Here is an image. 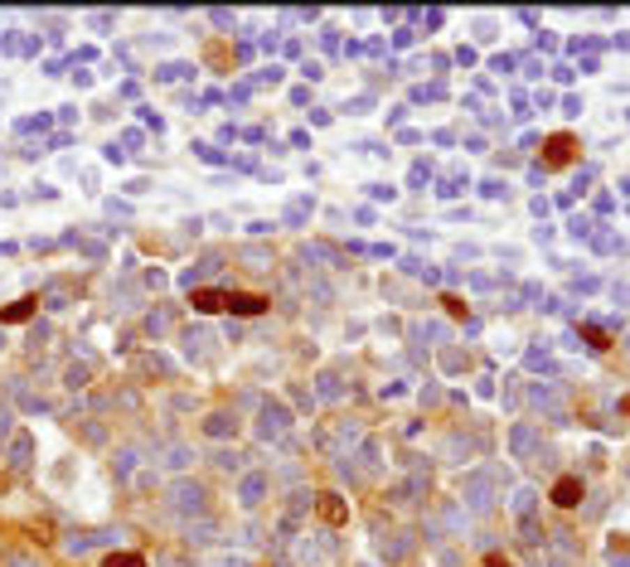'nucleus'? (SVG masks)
<instances>
[{
  "mask_svg": "<svg viewBox=\"0 0 630 567\" xmlns=\"http://www.w3.org/2000/svg\"><path fill=\"white\" fill-rule=\"evenodd\" d=\"M136 369H141V374H155V378H170V359H165V354H141Z\"/></svg>",
  "mask_w": 630,
  "mask_h": 567,
  "instance_id": "dca6fc26",
  "label": "nucleus"
},
{
  "mask_svg": "<svg viewBox=\"0 0 630 567\" xmlns=\"http://www.w3.org/2000/svg\"><path fill=\"white\" fill-rule=\"evenodd\" d=\"M5 345H10V340H5V325H0V349H5Z\"/></svg>",
  "mask_w": 630,
  "mask_h": 567,
  "instance_id": "864d4df0",
  "label": "nucleus"
},
{
  "mask_svg": "<svg viewBox=\"0 0 630 567\" xmlns=\"http://www.w3.org/2000/svg\"><path fill=\"white\" fill-rule=\"evenodd\" d=\"M73 427H78V432H83V441H93V446H102V441H107V427H102V422H93V417H83V422H73Z\"/></svg>",
  "mask_w": 630,
  "mask_h": 567,
  "instance_id": "5701e85b",
  "label": "nucleus"
},
{
  "mask_svg": "<svg viewBox=\"0 0 630 567\" xmlns=\"http://www.w3.org/2000/svg\"><path fill=\"white\" fill-rule=\"evenodd\" d=\"M378 553L398 563V558H408V553H413V543H408V534H393V543H388V538H378Z\"/></svg>",
  "mask_w": 630,
  "mask_h": 567,
  "instance_id": "4468645a",
  "label": "nucleus"
},
{
  "mask_svg": "<svg viewBox=\"0 0 630 567\" xmlns=\"http://www.w3.org/2000/svg\"><path fill=\"white\" fill-rule=\"evenodd\" d=\"M315 383H320V388H315V398H325V402H335V398L344 393V388H339V378H335V374H320V378H315Z\"/></svg>",
  "mask_w": 630,
  "mask_h": 567,
  "instance_id": "393cba45",
  "label": "nucleus"
},
{
  "mask_svg": "<svg viewBox=\"0 0 630 567\" xmlns=\"http://www.w3.org/2000/svg\"><path fill=\"white\" fill-rule=\"evenodd\" d=\"M311 209H315V199H311V194L291 199V204H286V223H291V228H296V223H306V218H311Z\"/></svg>",
  "mask_w": 630,
  "mask_h": 567,
  "instance_id": "2eb2a0df",
  "label": "nucleus"
},
{
  "mask_svg": "<svg viewBox=\"0 0 630 567\" xmlns=\"http://www.w3.org/2000/svg\"><path fill=\"white\" fill-rule=\"evenodd\" d=\"M509 504H514V514H519V519H528V514H533V490H528V485H519Z\"/></svg>",
  "mask_w": 630,
  "mask_h": 567,
  "instance_id": "cd10ccee",
  "label": "nucleus"
},
{
  "mask_svg": "<svg viewBox=\"0 0 630 567\" xmlns=\"http://www.w3.org/2000/svg\"><path fill=\"white\" fill-rule=\"evenodd\" d=\"M320 499H325V504H320V509H325V519H330V524H339V519H344V504H339V494H320Z\"/></svg>",
  "mask_w": 630,
  "mask_h": 567,
  "instance_id": "c756f323",
  "label": "nucleus"
},
{
  "mask_svg": "<svg viewBox=\"0 0 630 567\" xmlns=\"http://www.w3.org/2000/svg\"><path fill=\"white\" fill-rule=\"evenodd\" d=\"M185 534H190V543H199V548L213 543V524H209V519H199V524L190 519V524H185Z\"/></svg>",
  "mask_w": 630,
  "mask_h": 567,
  "instance_id": "b1692460",
  "label": "nucleus"
},
{
  "mask_svg": "<svg viewBox=\"0 0 630 567\" xmlns=\"http://www.w3.org/2000/svg\"><path fill=\"white\" fill-rule=\"evenodd\" d=\"M88 383H93V364H88V359H73V364L63 369V388H68V393H83Z\"/></svg>",
  "mask_w": 630,
  "mask_h": 567,
  "instance_id": "9d476101",
  "label": "nucleus"
},
{
  "mask_svg": "<svg viewBox=\"0 0 630 567\" xmlns=\"http://www.w3.org/2000/svg\"><path fill=\"white\" fill-rule=\"evenodd\" d=\"M190 461H199L190 446H170V451H165V466H170V471H190Z\"/></svg>",
  "mask_w": 630,
  "mask_h": 567,
  "instance_id": "4be33fe9",
  "label": "nucleus"
},
{
  "mask_svg": "<svg viewBox=\"0 0 630 567\" xmlns=\"http://www.w3.org/2000/svg\"><path fill=\"white\" fill-rule=\"evenodd\" d=\"M141 146V131H121V151H136Z\"/></svg>",
  "mask_w": 630,
  "mask_h": 567,
  "instance_id": "de8ad7c7",
  "label": "nucleus"
},
{
  "mask_svg": "<svg viewBox=\"0 0 630 567\" xmlns=\"http://www.w3.org/2000/svg\"><path fill=\"white\" fill-rule=\"evenodd\" d=\"M369 199H398V189L393 185H369Z\"/></svg>",
  "mask_w": 630,
  "mask_h": 567,
  "instance_id": "79ce46f5",
  "label": "nucleus"
},
{
  "mask_svg": "<svg viewBox=\"0 0 630 567\" xmlns=\"http://www.w3.org/2000/svg\"><path fill=\"white\" fill-rule=\"evenodd\" d=\"M286 432H291V412L282 402H262L257 407V437L262 441H282Z\"/></svg>",
  "mask_w": 630,
  "mask_h": 567,
  "instance_id": "7ed1b4c3",
  "label": "nucleus"
},
{
  "mask_svg": "<svg viewBox=\"0 0 630 567\" xmlns=\"http://www.w3.org/2000/svg\"><path fill=\"white\" fill-rule=\"evenodd\" d=\"M461 189H466V180H446V185L436 189V194H441V199H456V194H461Z\"/></svg>",
  "mask_w": 630,
  "mask_h": 567,
  "instance_id": "a19ab883",
  "label": "nucleus"
},
{
  "mask_svg": "<svg viewBox=\"0 0 630 567\" xmlns=\"http://www.w3.org/2000/svg\"><path fill=\"white\" fill-rule=\"evenodd\" d=\"M528 398H533L538 407H548V412H558V417H562V398H558V388H533Z\"/></svg>",
  "mask_w": 630,
  "mask_h": 567,
  "instance_id": "412c9836",
  "label": "nucleus"
},
{
  "mask_svg": "<svg viewBox=\"0 0 630 567\" xmlns=\"http://www.w3.org/2000/svg\"><path fill=\"white\" fill-rule=\"evenodd\" d=\"M49 126H54V116H49V112H39V116H20V121H15V131H20V136H29V131H49Z\"/></svg>",
  "mask_w": 630,
  "mask_h": 567,
  "instance_id": "6ab92c4d",
  "label": "nucleus"
},
{
  "mask_svg": "<svg viewBox=\"0 0 630 567\" xmlns=\"http://www.w3.org/2000/svg\"><path fill=\"white\" fill-rule=\"evenodd\" d=\"M533 441H538V432H533L528 422H519V427L509 432V446H514V456H528V451H533Z\"/></svg>",
  "mask_w": 630,
  "mask_h": 567,
  "instance_id": "ddd939ff",
  "label": "nucleus"
},
{
  "mask_svg": "<svg viewBox=\"0 0 630 567\" xmlns=\"http://www.w3.org/2000/svg\"><path fill=\"white\" fill-rule=\"evenodd\" d=\"M68 78H73V83H78V88H93V73H88V68H73V73H68Z\"/></svg>",
  "mask_w": 630,
  "mask_h": 567,
  "instance_id": "49530a36",
  "label": "nucleus"
},
{
  "mask_svg": "<svg viewBox=\"0 0 630 567\" xmlns=\"http://www.w3.org/2000/svg\"><path fill=\"white\" fill-rule=\"evenodd\" d=\"M112 543H121L116 529H98V534H88V529L78 534V529H73V534L63 538V553H68V558H83L88 548H112Z\"/></svg>",
  "mask_w": 630,
  "mask_h": 567,
  "instance_id": "20e7f679",
  "label": "nucleus"
},
{
  "mask_svg": "<svg viewBox=\"0 0 630 567\" xmlns=\"http://www.w3.org/2000/svg\"><path fill=\"white\" fill-rule=\"evenodd\" d=\"M107 567H146V558H136V553H112Z\"/></svg>",
  "mask_w": 630,
  "mask_h": 567,
  "instance_id": "473e14b6",
  "label": "nucleus"
},
{
  "mask_svg": "<svg viewBox=\"0 0 630 567\" xmlns=\"http://www.w3.org/2000/svg\"><path fill=\"white\" fill-rule=\"evenodd\" d=\"M160 567H185V563L180 558H160Z\"/></svg>",
  "mask_w": 630,
  "mask_h": 567,
  "instance_id": "3c124183",
  "label": "nucleus"
},
{
  "mask_svg": "<svg viewBox=\"0 0 630 567\" xmlns=\"http://www.w3.org/2000/svg\"><path fill=\"white\" fill-rule=\"evenodd\" d=\"M49 335H54V330H49V325H34V330H29V349H34V354H39V349H44V345H49Z\"/></svg>",
  "mask_w": 630,
  "mask_h": 567,
  "instance_id": "2f4dec72",
  "label": "nucleus"
},
{
  "mask_svg": "<svg viewBox=\"0 0 630 567\" xmlns=\"http://www.w3.org/2000/svg\"><path fill=\"white\" fill-rule=\"evenodd\" d=\"M68 301H73V291H68L63 282L49 286V310H68Z\"/></svg>",
  "mask_w": 630,
  "mask_h": 567,
  "instance_id": "c85d7f7f",
  "label": "nucleus"
},
{
  "mask_svg": "<svg viewBox=\"0 0 630 567\" xmlns=\"http://www.w3.org/2000/svg\"><path fill=\"white\" fill-rule=\"evenodd\" d=\"M238 432V417L233 412H209L204 417V437H213V441H223V437H233Z\"/></svg>",
  "mask_w": 630,
  "mask_h": 567,
  "instance_id": "1a4fd4ad",
  "label": "nucleus"
},
{
  "mask_svg": "<svg viewBox=\"0 0 630 567\" xmlns=\"http://www.w3.org/2000/svg\"><path fill=\"white\" fill-rule=\"evenodd\" d=\"M10 422H15V417L0 407V441H10V437H15V427H10Z\"/></svg>",
  "mask_w": 630,
  "mask_h": 567,
  "instance_id": "a18cd8bd",
  "label": "nucleus"
},
{
  "mask_svg": "<svg viewBox=\"0 0 630 567\" xmlns=\"http://www.w3.org/2000/svg\"><path fill=\"white\" fill-rule=\"evenodd\" d=\"M146 286H155V291H160V286H165V272H160V267H151V272H146Z\"/></svg>",
  "mask_w": 630,
  "mask_h": 567,
  "instance_id": "09e8293b",
  "label": "nucleus"
},
{
  "mask_svg": "<svg viewBox=\"0 0 630 567\" xmlns=\"http://www.w3.org/2000/svg\"><path fill=\"white\" fill-rule=\"evenodd\" d=\"M141 121H146V126H155V136H160V131H165V121H160V116H155V107H141Z\"/></svg>",
  "mask_w": 630,
  "mask_h": 567,
  "instance_id": "58836bf2",
  "label": "nucleus"
},
{
  "mask_svg": "<svg viewBox=\"0 0 630 567\" xmlns=\"http://www.w3.org/2000/svg\"><path fill=\"white\" fill-rule=\"evenodd\" d=\"M272 228H277V223H267V218H257V223H247V233H252V238H267Z\"/></svg>",
  "mask_w": 630,
  "mask_h": 567,
  "instance_id": "c03bdc74",
  "label": "nucleus"
},
{
  "mask_svg": "<svg viewBox=\"0 0 630 567\" xmlns=\"http://www.w3.org/2000/svg\"><path fill=\"white\" fill-rule=\"evenodd\" d=\"M243 257H247V262H252V267H257V272H272V257H267V252H262V248H247V252H243Z\"/></svg>",
  "mask_w": 630,
  "mask_h": 567,
  "instance_id": "7c9ffc66",
  "label": "nucleus"
},
{
  "mask_svg": "<svg viewBox=\"0 0 630 567\" xmlns=\"http://www.w3.org/2000/svg\"><path fill=\"white\" fill-rule=\"evenodd\" d=\"M213 567H238V563H233V558H223V563H213Z\"/></svg>",
  "mask_w": 630,
  "mask_h": 567,
  "instance_id": "603ef678",
  "label": "nucleus"
},
{
  "mask_svg": "<svg viewBox=\"0 0 630 567\" xmlns=\"http://www.w3.org/2000/svg\"><path fill=\"white\" fill-rule=\"evenodd\" d=\"M10 466H15V471H29V466H34V437H29V432H15V437H10Z\"/></svg>",
  "mask_w": 630,
  "mask_h": 567,
  "instance_id": "0eeeda50",
  "label": "nucleus"
},
{
  "mask_svg": "<svg viewBox=\"0 0 630 567\" xmlns=\"http://www.w3.org/2000/svg\"><path fill=\"white\" fill-rule=\"evenodd\" d=\"M155 78L160 83H180V78H194V68L190 63H155Z\"/></svg>",
  "mask_w": 630,
  "mask_h": 567,
  "instance_id": "f3484780",
  "label": "nucleus"
},
{
  "mask_svg": "<svg viewBox=\"0 0 630 567\" xmlns=\"http://www.w3.org/2000/svg\"><path fill=\"white\" fill-rule=\"evenodd\" d=\"M112 475H116L121 485H126V480H136V475H141V456H136L131 446H121V451L112 456Z\"/></svg>",
  "mask_w": 630,
  "mask_h": 567,
  "instance_id": "6e6552de",
  "label": "nucleus"
},
{
  "mask_svg": "<svg viewBox=\"0 0 630 567\" xmlns=\"http://www.w3.org/2000/svg\"><path fill=\"white\" fill-rule=\"evenodd\" d=\"M218 305H228L223 291H194V310H218Z\"/></svg>",
  "mask_w": 630,
  "mask_h": 567,
  "instance_id": "a878e982",
  "label": "nucleus"
},
{
  "mask_svg": "<svg viewBox=\"0 0 630 567\" xmlns=\"http://www.w3.org/2000/svg\"><path fill=\"white\" fill-rule=\"evenodd\" d=\"M553 499H558L562 509H572V504L582 499V485H577V480H558V490H553Z\"/></svg>",
  "mask_w": 630,
  "mask_h": 567,
  "instance_id": "a211bd4d",
  "label": "nucleus"
},
{
  "mask_svg": "<svg viewBox=\"0 0 630 567\" xmlns=\"http://www.w3.org/2000/svg\"><path fill=\"white\" fill-rule=\"evenodd\" d=\"M509 189H505V180H485V199H505Z\"/></svg>",
  "mask_w": 630,
  "mask_h": 567,
  "instance_id": "ea45409f",
  "label": "nucleus"
},
{
  "mask_svg": "<svg viewBox=\"0 0 630 567\" xmlns=\"http://www.w3.org/2000/svg\"><path fill=\"white\" fill-rule=\"evenodd\" d=\"M282 73H286V68H282V63H272V68H262L257 78H262V83H282Z\"/></svg>",
  "mask_w": 630,
  "mask_h": 567,
  "instance_id": "37998d69",
  "label": "nucleus"
},
{
  "mask_svg": "<svg viewBox=\"0 0 630 567\" xmlns=\"http://www.w3.org/2000/svg\"><path fill=\"white\" fill-rule=\"evenodd\" d=\"M165 325H170V315H165V310H151V315H146V330H151V335H160Z\"/></svg>",
  "mask_w": 630,
  "mask_h": 567,
  "instance_id": "e433bc0d",
  "label": "nucleus"
},
{
  "mask_svg": "<svg viewBox=\"0 0 630 567\" xmlns=\"http://www.w3.org/2000/svg\"><path fill=\"white\" fill-rule=\"evenodd\" d=\"M180 345H185V359H190V364H204V359L213 354V335L204 330V325L185 330V335H180Z\"/></svg>",
  "mask_w": 630,
  "mask_h": 567,
  "instance_id": "423d86ee",
  "label": "nucleus"
},
{
  "mask_svg": "<svg viewBox=\"0 0 630 567\" xmlns=\"http://www.w3.org/2000/svg\"><path fill=\"white\" fill-rule=\"evenodd\" d=\"M29 199H44L49 204V199H59V185H49V180L44 185H29Z\"/></svg>",
  "mask_w": 630,
  "mask_h": 567,
  "instance_id": "c9c22d12",
  "label": "nucleus"
},
{
  "mask_svg": "<svg viewBox=\"0 0 630 567\" xmlns=\"http://www.w3.org/2000/svg\"><path fill=\"white\" fill-rule=\"evenodd\" d=\"M0 567H44V563H34L29 553H5V558H0Z\"/></svg>",
  "mask_w": 630,
  "mask_h": 567,
  "instance_id": "72a5a7b5",
  "label": "nucleus"
},
{
  "mask_svg": "<svg viewBox=\"0 0 630 567\" xmlns=\"http://www.w3.org/2000/svg\"><path fill=\"white\" fill-rule=\"evenodd\" d=\"M213 466H218V471H243V466H247V456H243V451H218V456H213Z\"/></svg>",
  "mask_w": 630,
  "mask_h": 567,
  "instance_id": "bb28decb",
  "label": "nucleus"
},
{
  "mask_svg": "<svg viewBox=\"0 0 630 567\" xmlns=\"http://www.w3.org/2000/svg\"><path fill=\"white\" fill-rule=\"evenodd\" d=\"M267 490H272V480L262 471H243V480H238V504H243V509H257V504L267 499Z\"/></svg>",
  "mask_w": 630,
  "mask_h": 567,
  "instance_id": "39448f33",
  "label": "nucleus"
},
{
  "mask_svg": "<svg viewBox=\"0 0 630 567\" xmlns=\"http://www.w3.org/2000/svg\"><path fill=\"white\" fill-rule=\"evenodd\" d=\"M121 189H126V194L136 199V194H146V189H151V180H131V185H121Z\"/></svg>",
  "mask_w": 630,
  "mask_h": 567,
  "instance_id": "8fccbe9b",
  "label": "nucleus"
},
{
  "mask_svg": "<svg viewBox=\"0 0 630 567\" xmlns=\"http://www.w3.org/2000/svg\"><path fill=\"white\" fill-rule=\"evenodd\" d=\"M165 504L175 509V514H185V519H204V509H209V490L199 485V480H190V475H180V480H170V490H165Z\"/></svg>",
  "mask_w": 630,
  "mask_h": 567,
  "instance_id": "f257e3e1",
  "label": "nucleus"
},
{
  "mask_svg": "<svg viewBox=\"0 0 630 567\" xmlns=\"http://www.w3.org/2000/svg\"><path fill=\"white\" fill-rule=\"evenodd\" d=\"M102 160H107V165H121V160H126V151L112 141V146H102Z\"/></svg>",
  "mask_w": 630,
  "mask_h": 567,
  "instance_id": "4c0bfd02",
  "label": "nucleus"
},
{
  "mask_svg": "<svg viewBox=\"0 0 630 567\" xmlns=\"http://www.w3.org/2000/svg\"><path fill=\"white\" fill-rule=\"evenodd\" d=\"M461 509L490 514V509H495V480H490V475H466V485H461Z\"/></svg>",
  "mask_w": 630,
  "mask_h": 567,
  "instance_id": "f03ea898",
  "label": "nucleus"
},
{
  "mask_svg": "<svg viewBox=\"0 0 630 567\" xmlns=\"http://www.w3.org/2000/svg\"><path fill=\"white\" fill-rule=\"evenodd\" d=\"M267 301L262 296H228V310H238V315H257Z\"/></svg>",
  "mask_w": 630,
  "mask_h": 567,
  "instance_id": "aec40b11",
  "label": "nucleus"
},
{
  "mask_svg": "<svg viewBox=\"0 0 630 567\" xmlns=\"http://www.w3.org/2000/svg\"><path fill=\"white\" fill-rule=\"evenodd\" d=\"M218 262H223L218 252H209V257H199V262H194V267H190V272H185L180 282H185V286H190V291H194V286L204 282V277H213V272H218Z\"/></svg>",
  "mask_w": 630,
  "mask_h": 567,
  "instance_id": "f8f14e48",
  "label": "nucleus"
},
{
  "mask_svg": "<svg viewBox=\"0 0 630 567\" xmlns=\"http://www.w3.org/2000/svg\"><path fill=\"white\" fill-rule=\"evenodd\" d=\"M34 305H39L34 296H20V301H10V305L0 310V325H20V320H29V315H34Z\"/></svg>",
  "mask_w": 630,
  "mask_h": 567,
  "instance_id": "9b49d317",
  "label": "nucleus"
},
{
  "mask_svg": "<svg viewBox=\"0 0 630 567\" xmlns=\"http://www.w3.org/2000/svg\"><path fill=\"white\" fill-rule=\"evenodd\" d=\"M112 24H116V20H112L107 10H98V15H88V29H98V34H107Z\"/></svg>",
  "mask_w": 630,
  "mask_h": 567,
  "instance_id": "f704fd0d",
  "label": "nucleus"
}]
</instances>
